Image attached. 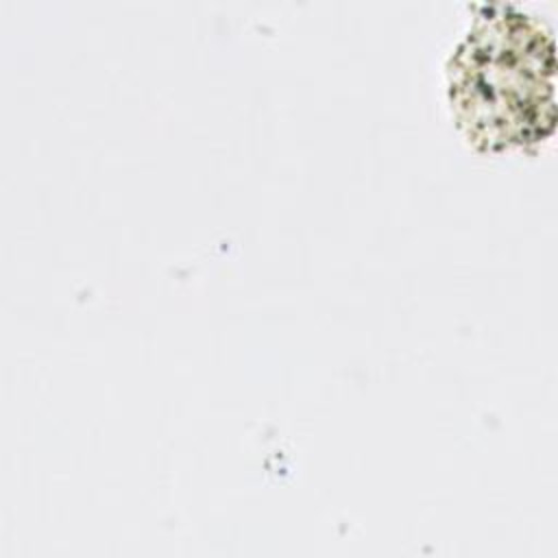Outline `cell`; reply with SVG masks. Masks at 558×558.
Segmentation results:
<instances>
[{
  "instance_id": "cell-1",
  "label": "cell",
  "mask_w": 558,
  "mask_h": 558,
  "mask_svg": "<svg viewBox=\"0 0 558 558\" xmlns=\"http://www.w3.org/2000/svg\"><path fill=\"white\" fill-rule=\"evenodd\" d=\"M554 68V37L538 17L484 7L449 65L460 126L495 150L543 142L556 124Z\"/></svg>"
}]
</instances>
